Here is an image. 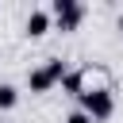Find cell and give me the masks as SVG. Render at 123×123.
Returning <instances> with one entry per match:
<instances>
[{
	"label": "cell",
	"mask_w": 123,
	"mask_h": 123,
	"mask_svg": "<svg viewBox=\"0 0 123 123\" xmlns=\"http://www.w3.org/2000/svg\"><path fill=\"white\" fill-rule=\"evenodd\" d=\"M77 100H81V111H85L92 123H104V119H111V111H115L111 88H85Z\"/></svg>",
	"instance_id": "cell-1"
},
{
	"label": "cell",
	"mask_w": 123,
	"mask_h": 123,
	"mask_svg": "<svg viewBox=\"0 0 123 123\" xmlns=\"http://www.w3.org/2000/svg\"><path fill=\"white\" fill-rule=\"evenodd\" d=\"M65 73H69L65 62H62V58H50L46 65H38V69L27 73V88H31V92H50L58 81H65Z\"/></svg>",
	"instance_id": "cell-2"
},
{
	"label": "cell",
	"mask_w": 123,
	"mask_h": 123,
	"mask_svg": "<svg viewBox=\"0 0 123 123\" xmlns=\"http://www.w3.org/2000/svg\"><path fill=\"white\" fill-rule=\"evenodd\" d=\"M50 19H54L58 31H77L81 19H85V4H77V0H54Z\"/></svg>",
	"instance_id": "cell-3"
},
{
	"label": "cell",
	"mask_w": 123,
	"mask_h": 123,
	"mask_svg": "<svg viewBox=\"0 0 123 123\" xmlns=\"http://www.w3.org/2000/svg\"><path fill=\"white\" fill-rule=\"evenodd\" d=\"M54 27V19H50V12H42V8H35L31 15H27V38H42L46 31Z\"/></svg>",
	"instance_id": "cell-4"
},
{
	"label": "cell",
	"mask_w": 123,
	"mask_h": 123,
	"mask_svg": "<svg viewBox=\"0 0 123 123\" xmlns=\"http://www.w3.org/2000/svg\"><path fill=\"white\" fill-rule=\"evenodd\" d=\"M19 104V88L15 85H0V111H12Z\"/></svg>",
	"instance_id": "cell-5"
},
{
	"label": "cell",
	"mask_w": 123,
	"mask_h": 123,
	"mask_svg": "<svg viewBox=\"0 0 123 123\" xmlns=\"http://www.w3.org/2000/svg\"><path fill=\"white\" fill-rule=\"evenodd\" d=\"M62 85H65V92H73V96H81V92H85V88H81V85H85V77H81V73H65V81H62Z\"/></svg>",
	"instance_id": "cell-6"
},
{
	"label": "cell",
	"mask_w": 123,
	"mask_h": 123,
	"mask_svg": "<svg viewBox=\"0 0 123 123\" xmlns=\"http://www.w3.org/2000/svg\"><path fill=\"white\" fill-rule=\"evenodd\" d=\"M65 123H92V119H88V115L77 108V111H69V115H65Z\"/></svg>",
	"instance_id": "cell-7"
},
{
	"label": "cell",
	"mask_w": 123,
	"mask_h": 123,
	"mask_svg": "<svg viewBox=\"0 0 123 123\" xmlns=\"http://www.w3.org/2000/svg\"><path fill=\"white\" fill-rule=\"evenodd\" d=\"M119 31H123V15H119Z\"/></svg>",
	"instance_id": "cell-8"
}]
</instances>
